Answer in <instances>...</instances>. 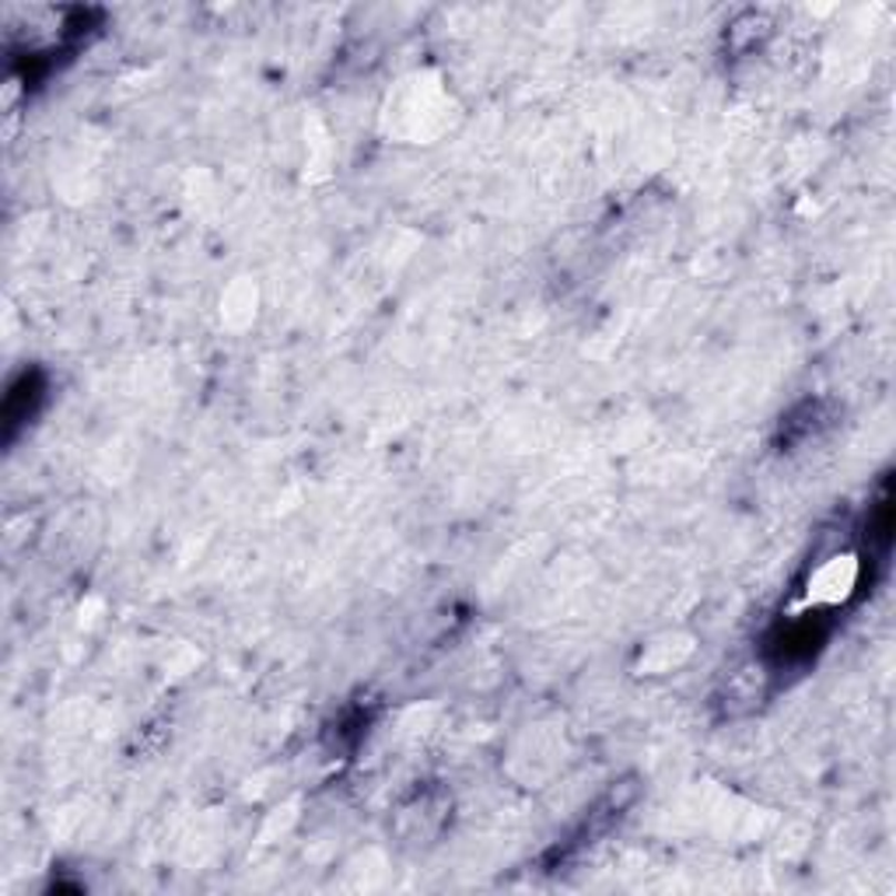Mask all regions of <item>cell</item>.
I'll list each match as a JSON object with an SVG mask.
<instances>
[{
	"label": "cell",
	"instance_id": "cell-1",
	"mask_svg": "<svg viewBox=\"0 0 896 896\" xmlns=\"http://www.w3.org/2000/svg\"><path fill=\"white\" fill-rule=\"evenodd\" d=\"M855 557H834L831 564H823L813 578V586H810V595L816 599H826V602H837L851 592V586H855Z\"/></svg>",
	"mask_w": 896,
	"mask_h": 896
}]
</instances>
